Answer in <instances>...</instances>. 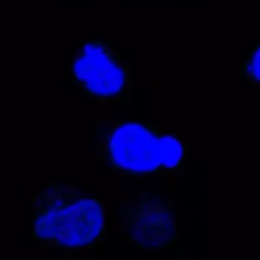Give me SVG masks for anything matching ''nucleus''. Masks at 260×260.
<instances>
[{"label":"nucleus","mask_w":260,"mask_h":260,"mask_svg":"<svg viewBox=\"0 0 260 260\" xmlns=\"http://www.w3.org/2000/svg\"><path fill=\"white\" fill-rule=\"evenodd\" d=\"M73 84L94 102L119 100L132 94V68L112 45L102 40L84 43L72 57Z\"/></svg>","instance_id":"nucleus-4"},{"label":"nucleus","mask_w":260,"mask_h":260,"mask_svg":"<svg viewBox=\"0 0 260 260\" xmlns=\"http://www.w3.org/2000/svg\"><path fill=\"white\" fill-rule=\"evenodd\" d=\"M93 148L107 173L126 178L160 173H187V145L146 119L121 118L112 125L89 128Z\"/></svg>","instance_id":"nucleus-1"},{"label":"nucleus","mask_w":260,"mask_h":260,"mask_svg":"<svg viewBox=\"0 0 260 260\" xmlns=\"http://www.w3.org/2000/svg\"><path fill=\"white\" fill-rule=\"evenodd\" d=\"M25 230L50 249L91 248L104 237V202L75 182H48L30 200Z\"/></svg>","instance_id":"nucleus-2"},{"label":"nucleus","mask_w":260,"mask_h":260,"mask_svg":"<svg viewBox=\"0 0 260 260\" xmlns=\"http://www.w3.org/2000/svg\"><path fill=\"white\" fill-rule=\"evenodd\" d=\"M239 72L248 84L260 87V43L253 45L249 50H246Z\"/></svg>","instance_id":"nucleus-5"},{"label":"nucleus","mask_w":260,"mask_h":260,"mask_svg":"<svg viewBox=\"0 0 260 260\" xmlns=\"http://www.w3.org/2000/svg\"><path fill=\"white\" fill-rule=\"evenodd\" d=\"M116 219L128 246L164 251L178 239L177 203L162 192H138L116 207Z\"/></svg>","instance_id":"nucleus-3"},{"label":"nucleus","mask_w":260,"mask_h":260,"mask_svg":"<svg viewBox=\"0 0 260 260\" xmlns=\"http://www.w3.org/2000/svg\"><path fill=\"white\" fill-rule=\"evenodd\" d=\"M143 2H150V0H143Z\"/></svg>","instance_id":"nucleus-6"}]
</instances>
